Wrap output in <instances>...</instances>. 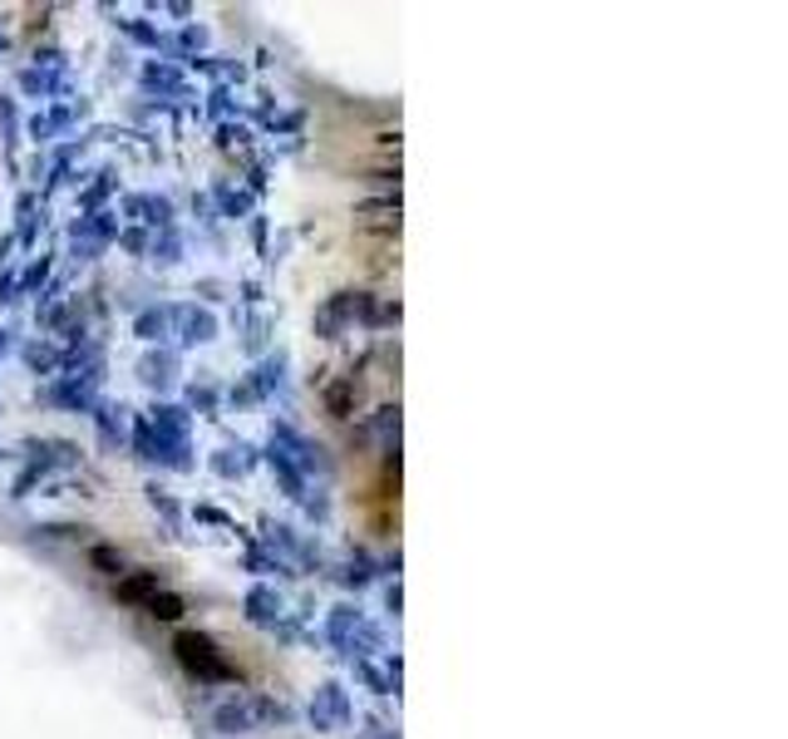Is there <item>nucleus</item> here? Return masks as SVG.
Instances as JSON below:
<instances>
[{"instance_id":"nucleus-1","label":"nucleus","mask_w":788,"mask_h":739,"mask_svg":"<svg viewBox=\"0 0 788 739\" xmlns=\"http://www.w3.org/2000/svg\"><path fill=\"white\" fill-rule=\"evenodd\" d=\"M173 651H178V661L192 670L198 680H237V666L227 661L222 651L208 641V636H198V631H182L178 641H173Z\"/></svg>"},{"instance_id":"nucleus-2","label":"nucleus","mask_w":788,"mask_h":739,"mask_svg":"<svg viewBox=\"0 0 788 739\" xmlns=\"http://www.w3.org/2000/svg\"><path fill=\"white\" fill-rule=\"evenodd\" d=\"M113 591H119L123 601H139V607H148L153 617H163V621L182 617V601L173 597V591L158 587V577H153V572H123L119 582H113Z\"/></svg>"},{"instance_id":"nucleus-3","label":"nucleus","mask_w":788,"mask_h":739,"mask_svg":"<svg viewBox=\"0 0 788 739\" xmlns=\"http://www.w3.org/2000/svg\"><path fill=\"white\" fill-rule=\"evenodd\" d=\"M94 567H104V572L113 577V582H119V577H123V557H113L109 548H94Z\"/></svg>"}]
</instances>
